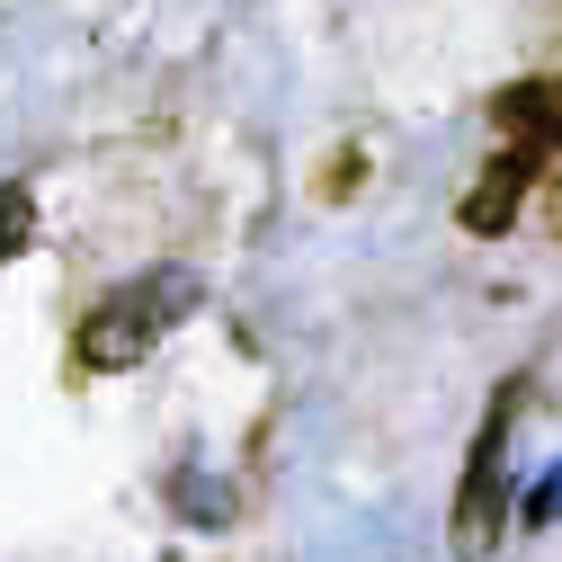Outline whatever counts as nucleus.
I'll list each match as a JSON object with an SVG mask.
<instances>
[{
  "label": "nucleus",
  "instance_id": "1",
  "mask_svg": "<svg viewBox=\"0 0 562 562\" xmlns=\"http://www.w3.org/2000/svg\"><path fill=\"white\" fill-rule=\"evenodd\" d=\"M188 277H153V286H116L90 322H81V339H72V358L90 367V375H125V367H144L153 348H161V330L188 313Z\"/></svg>",
  "mask_w": 562,
  "mask_h": 562
},
{
  "label": "nucleus",
  "instance_id": "2",
  "mask_svg": "<svg viewBox=\"0 0 562 562\" xmlns=\"http://www.w3.org/2000/svg\"><path fill=\"white\" fill-rule=\"evenodd\" d=\"M501 464H509V402H491L473 464H464V491H456V562H482L501 544Z\"/></svg>",
  "mask_w": 562,
  "mask_h": 562
},
{
  "label": "nucleus",
  "instance_id": "3",
  "mask_svg": "<svg viewBox=\"0 0 562 562\" xmlns=\"http://www.w3.org/2000/svg\"><path fill=\"white\" fill-rule=\"evenodd\" d=\"M536 170H544V153H536V144H509L501 161L473 179V196H464V233H482V241H491V233H509V224H518V205L536 196Z\"/></svg>",
  "mask_w": 562,
  "mask_h": 562
},
{
  "label": "nucleus",
  "instance_id": "4",
  "mask_svg": "<svg viewBox=\"0 0 562 562\" xmlns=\"http://www.w3.org/2000/svg\"><path fill=\"white\" fill-rule=\"evenodd\" d=\"M491 125L501 144H536V153H562V81H518L491 99Z\"/></svg>",
  "mask_w": 562,
  "mask_h": 562
},
{
  "label": "nucleus",
  "instance_id": "5",
  "mask_svg": "<svg viewBox=\"0 0 562 562\" xmlns=\"http://www.w3.org/2000/svg\"><path fill=\"white\" fill-rule=\"evenodd\" d=\"M27 241H36V196L10 179V188H0V259H19Z\"/></svg>",
  "mask_w": 562,
  "mask_h": 562
},
{
  "label": "nucleus",
  "instance_id": "6",
  "mask_svg": "<svg viewBox=\"0 0 562 562\" xmlns=\"http://www.w3.org/2000/svg\"><path fill=\"white\" fill-rule=\"evenodd\" d=\"M536 215H544V233H562V153H544V170H536Z\"/></svg>",
  "mask_w": 562,
  "mask_h": 562
},
{
  "label": "nucleus",
  "instance_id": "7",
  "mask_svg": "<svg viewBox=\"0 0 562 562\" xmlns=\"http://www.w3.org/2000/svg\"><path fill=\"white\" fill-rule=\"evenodd\" d=\"M553 518H562V464L536 482V501H527V527H553Z\"/></svg>",
  "mask_w": 562,
  "mask_h": 562
}]
</instances>
